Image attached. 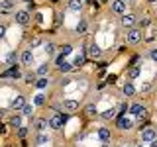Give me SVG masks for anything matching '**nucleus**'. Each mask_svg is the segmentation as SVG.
<instances>
[{"label": "nucleus", "mask_w": 157, "mask_h": 147, "mask_svg": "<svg viewBox=\"0 0 157 147\" xmlns=\"http://www.w3.org/2000/svg\"><path fill=\"white\" fill-rule=\"evenodd\" d=\"M126 41L130 43V45H136V43H140V41H141V32H140V29H136V28L128 29V33H126Z\"/></svg>", "instance_id": "obj_1"}, {"label": "nucleus", "mask_w": 157, "mask_h": 147, "mask_svg": "<svg viewBox=\"0 0 157 147\" xmlns=\"http://www.w3.org/2000/svg\"><path fill=\"white\" fill-rule=\"evenodd\" d=\"M47 122H49V127H53V130H59V127H61V126L67 122V116H65V114H55V116L49 118Z\"/></svg>", "instance_id": "obj_2"}, {"label": "nucleus", "mask_w": 157, "mask_h": 147, "mask_svg": "<svg viewBox=\"0 0 157 147\" xmlns=\"http://www.w3.org/2000/svg\"><path fill=\"white\" fill-rule=\"evenodd\" d=\"M110 8H112L114 14H118V16H124L126 14V0H112Z\"/></svg>", "instance_id": "obj_3"}, {"label": "nucleus", "mask_w": 157, "mask_h": 147, "mask_svg": "<svg viewBox=\"0 0 157 147\" xmlns=\"http://www.w3.org/2000/svg\"><path fill=\"white\" fill-rule=\"evenodd\" d=\"M20 77H22V71H20V67H18V65L8 67L6 71L2 73V78H20Z\"/></svg>", "instance_id": "obj_4"}, {"label": "nucleus", "mask_w": 157, "mask_h": 147, "mask_svg": "<svg viewBox=\"0 0 157 147\" xmlns=\"http://www.w3.org/2000/svg\"><path fill=\"white\" fill-rule=\"evenodd\" d=\"M157 139V130L153 127H145L144 131H141V141H147V143H151V141Z\"/></svg>", "instance_id": "obj_5"}, {"label": "nucleus", "mask_w": 157, "mask_h": 147, "mask_svg": "<svg viewBox=\"0 0 157 147\" xmlns=\"http://www.w3.org/2000/svg\"><path fill=\"white\" fill-rule=\"evenodd\" d=\"M14 18H16V22L20 24V26L29 24V12H26V10H18V12L14 14Z\"/></svg>", "instance_id": "obj_6"}, {"label": "nucleus", "mask_w": 157, "mask_h": 147, "mask_svg": "<svg viewBox=\"0 0 157 147\" xmlns=\"http://www.w3.org/2000/svg\"><path fill=\"white\" fill-rule=\"evenodd\" d=\"M130 114H132V116H137V118H144L147 112H145V106H141L140 102H136V104L130 106Z\"/></svg>", "instance_id": "obj_7"}, {"label": "nucleus", "mask_w": 157, "mask_h": 147, "mask_svg": "<svg viewBox=\"0 0 157 147\" xmlns=\"http://www.w3.org/2000/svg\"><path fill=\"white\" fill-rule=\"evenodd\" d=\"M26 104H28V102H26V96L18 94L12 102H10V108H12V110H22V108L26 106Z\"/></svg>", "instance_id": "obj_8"}, {"label": "nucleus", "mask_w": 157, "mask_h": 147, "mask_svg": "<svg viewBox=\"0 0 157 147\" xmlns=\"http://www.w3.org/2000/svg\"><path fill=\"white\" fill-rule=\"evenodd\" d=\"M136 22H137V20H136L134 14H124V16H122V26L128 28V29L134 28V26H136Z\"/></svg>", "instance_id": "obj_9"}, {"label": "nucleus", "mask_w": 157, "mask_h": 147, "mask_svg": "<svg viewBox=\"0 0 157 147\" xmlns=\"http://www.w3.org/2000/svg\"><path fill=\"white\" fill-rule=\"evenodd\" d=\"M20 57H22V65L24 67H29L33 63V55H32V49H26V51L20 53Z\"/></svg>", "instance_id": "obj_10"}, {"label": "nucleus", "mask_w": 157, "mask_h": 147, "mask_svg": "<svg viewBox=\"0 0 157 147\" xmlns=\"http://www.w3.org/2000/svg\"><path fill=\"white\" fill-rule=\"evenodd\" d=\"M86 55L90 57V59H98V57L102 55V51H100V47H98L96 43H90L88 49H86Z\"/></svg>", "instance_id": "obj_11"}, {"label": "nucleus", "mask_w": 157, "mask_h": 147, "mask_svg": "<svg viewBox=\"0 0 157 147\" xmlns=\"http://www.w3.org/2000/svg\"><path fill=\"white\" fill-rule=\"evenodd\" d=\"M69 10L71 12H81L82 8H85V0H69Z\"/></svg>", "instance_id": "obj_12"}, {"label": "nucleus", "mask_w": 157, "mask_h": 147, "mask_svg": "<svg viewBox=\"0 0 157 147\" xmlns=\"http://www.w3.org/2000/svg\"><path fill=\"white\" fill-rule=\"evenodd\" d=\"M32 126H33V130H36V131H43V130L49 126V122L45 120V118H36Z\"/></svg>", "instance_id": "obj_13"}, {"label": "nucleus", "mask_w": 157, "mask_h": 147, "mask_svg": "<svg viewBox=\"0 0 157 147\" xmlns=\"http://www.w3.org/2000/svg\"><path fill=\"white\" fill-rule=\"evenodd\" d=\"M63 108L67 112H75V110H78V102L73 100V98H67V100H63Z\"/></svg>", "instance_id": "obj_14"}, {"label": "nucleus", "mask_w": 157, "mask_h": 147, "mask_svg": "<svg viewBox=\"0 0 157 147\" xmlns=\"http://www.w3.org/2000/svg\"><path fill=\"white\" fill-rule=\"evenodd\" d=\"M116 124H118V127H120V130H130V127H132V122L128 120L126 116H118Z\"/></svg>", "instance_id": "obj_15"}, {"label": "nucleus", "mask_w": 157, "mask_h": 147, "mask_svg": "<svg viewBox=\"0 0 157 147\" xmlns=\"http://www.w3.org/2000/svg\"><path fill=\"white\" fill-rule=\"evenodd\" d=\"M140 75H141V67L140 65H132L130 69H128V77L130 78H137Z\"/></svg>", "instance_id": "obj_16"}, {"label": "nucleus", "mask_w": 157, "mask_h": 147, "mask_svg": "<svg viewBox=\"0 0 157 147\" xmlns=\"http://www.w3.org/2000/svg\"><path fill=\"white\" fill-rule=\"evenodd\" d=\"M122 92H124L126 96H134L136 94V86L132 85V82H126V85L122 86Z\"/></svg>", "instance_id": "obj_17"}, {"label": "nucleus", "mask_w": 157, "mask_h": 147, "mask_svg": "<svg viewBox=\"0 0 157 147\" xmlns=\"http://www.w3.org/2000/svg\"><path fill=\"white\" fill-rule=\"evenodd\" d=\"M85 61H86V53H78V55L75 57V61H73V65H75V67H82Z\"/></svg>", "instance_id": "obj_18"}, {"label": "nucleus", "mask_w": 157, "mask_h": 147, "mask_svg": "<svg viewBox=\"0 0 157 147\" xmlns=\"http://www.w3.org/2000/svg\"><path fill=\"white\" fill-rule=\"evenodd\" d=\"M98 137H100V141H108L110 139V130L108 127H100L98 130Z\"/></svg>", "instance_id": "obj_19"}, {"label": "nucleus", "mask_w": 157, "mask_h": 147, "mask_svg": "<svg viewBox=\"0 0 157 147\" xmlns=\"http://www.w3.org/2000/svg\"><path fill=\"white\" fill-rule=\"evenodd\" d=\"M12 6H14L12 0H0V10H2V12H10Z\"/></svg>", "instance_id": "obj_20"}, {"label": "nucleus", "mask_w": 157, "mask_h": 147, "mask_svg": "<svg viewBox=\"0 0 157 147\" xmlns=\"http://www.w3.org/2000/svg\"><path fill=\"white\" fill-rule=\"evenodd\" d=\"M100 118H102V120H112V118H116V108H110V110L102 112Z\"/></svg>", "instance_id": "obj_21"}, {"label": "nucleus", "mask_w": 157, "mask_h": 147, "mask_svg": "<svg viewBox=\"0 0 157 147\" xmlns=\"http://www.w3.org/2000/svg\"><path fill=\"white\" fill-rule=\"evenodd\" d=\"M10 126H12V127H16V130H18V127H22V116H12V118H10Z\"/></svg>", "instance_id": "obj_22"}, {"label": "nucleus", "mask_w": 157, "mask_h": 147, "mask_svg": "<svg viewBox=\"0 0 157 147\" xmlns=\"http://www.w3.org/2000/svg\"><path fill=\"white\" fill-rule=\"evenodd\" d=\"M86 29H88V24H86V20H81V22H78V24H77V28H75V32H77V33H85V32H86Z\"/></svg>", "instance_id": "obj_23"}, {"label": "nucleus", "mask_w": 157, "mask_h": 147, "mask_svg": "<svg viewBox=\"0 0 157 147\" xmlns=\"http://www.w3.org/2000/svg\"><path fill=\"white\" fill-rule=\"evenodd\" d=\"M85 116H88V118L96 116V106L94 104H86L85 106Z\"/></svg>", "instance_id": "obj_24"}, {"label": "nucleus", "mask_w": 157, "mask_h": 147, "mask_svg": "<svg viewBox=\"0 0 157 147\" xmlns=\"http://www.w3.org/2000/svg\"><path fill=\"white\" fill-rule=\"evenodd\" d=\"M47 85H49V78L47 77H39L37 81H36V86L37 88H47Z\"/></svg>", "instance_id": "obj_25"}, {"label": "nucleus", "mask_w": 157, "mask_h": 147, "mask_svg": "<svg viewBox=\"0 0 157 147\" xmlns=\"http://www.w3.org/2000/svg\"><path fill=\"white\" fill-rule=\"evenodd\" d=\"M73 69H75V65H71V63H63V65L59 67V71H61V73H65V75H69V73H71Z\"/></svg>", "instance_id": "obj_26"}, {"label": "nucleus", "mask_w": 157, "mask_h": 147, "mask_svg": "<svg viewBox=\"0 0 157 147\" xmlns=\"http://www.w3.org/2000/svg\"><path fill=\"white\" fill-rule=\"evenodd\" d=\"M16 59H18V53H16V51H12V53H8V57H6V63H8L10 67H12L14 63H16Z\"/></svg>", "instance_id": "obj_27"}, {"label": "nucleus", "mask_w": 157, "mask_h": 147, "mask_svg": "<svg viewBox=\"0 0 157 147\" xmlns=\"http://www.w3.org/2000/svg\"><path fill=\"white\" fill-rule=\"evenodd\" d=\"M45 100H47V98L43 96V94H37L36 98H33V104H36V106H43V104H45Z\"/></svg>", "instance_id": "obj_28"}, {"label": "nucleus", "mask_w": 157, "mask_h": 147, "mask_svg": "<svg viewBox=\"0 0 157 147\" xmlns=\"http://www.w3.org/2000/svg\"><path fill=\"white\" fill-rule=\"evenodd\" d=\"M47 141H49V137H47L45 134H41V131H39V135H37L36 143H37V145H43V143H47Z\"/></svg>", "instance_id": "obj_29"}, {"label": "nucleus", "mask_w": 157, "mask_h": 147, "mask_svg": "<svg viewBox=\"0 0 157 147\" xmlns=\"http://www.w3.org/2000/svg\"><path fill=\"white\" fill-rule=\"evenodd\" d=\"M22 114H24V116H29V118H32V114H33V106H32V104H26V106L22 108Z\"/></svg>", "instance_id": "obj_30"}, {"label": "nucleus", "mask_w": 157, "mask_h": 147, "mask_svg": "<svg viewBox=\"0 0 157 147\" xmlns=\"http://www.w3.org/2000/svg\"><path fill=\"white\" fill-rule=\"evenodd\" d=\"M47 71H49V65H39V69H37V77H45Z\"/></svg>", "instance_id": "obj_31"}, {"label": "nucleus", "mask_w": 157, "mask_h": 147, "mask_svg": "<svg viewBox=\"0 0 157 147\" xmlns=\"http://www.w3.org/2000/svg\"><path fill=\"white\" fill-rule=\"evenodd\" d=\"M41 43H43V41H41V37H33V39H29V47H32V49H33V47H39Z\"/></svg>", "instance_id": "obj_32"}, {"label": "nucleus", "mask_w": 157, "mask_h": 147, "mask_svg": "<svg viewBox=\"0 0 157 147\" xmlns=\"http://www.w3.org/2000/svg\"><path fill=\"white\" fill-rule=\"evenodd\" d=\"M71 51H73V45H69V43H65V45L61 47V53H63V55H65V57H67V55H69V53H71Z\"/></svg>", "instance_id": "obj_33"}, {"label": "nucleus", "mask_w": 157, "mask_h": 147, "mask_svg": "<svg viewBox=\"0 0 157 147\" xmlns=\"http://www.w3.org/2000/svg\"><path fill=\"white\" fill-rule=\"evenodd\" d=\"M45 53L51 57L53 53H55V45H53V43H47V45H45Z\"/></svg>", "instance_id": "obj_34"}, {"label": "nucleus", "mask_w": 157, "mask_h": 147, "mask_svg": "<svg viewBox=\"0 0 157 147\" xmlns=\"http://www.w3.org/2000/svg\"><path fill=\"white\" fill-rule=\"evenodd\" d=\"M26 135H28V127H18V137H22V139H24Z\"/></svg>", "instance_id": "obj_35"}, {"label": "nucleus", "mask_w": 157, "mask_h": 147, "mask_svg": "<svg viewBox=\"0 0 157 147\" xmlns=\"http://www.w3.org/2000/svg\"><path fill=\"white\" fill-rule=\"evenodd\" d=\"M26 81H28V82H33V85H36V75H33V73H28V75H26Z\"/></svg>", "instance_id": "obj_36"}, {"label": "nucleus", "mask_w": 157, "mask_h": 147, "mask_svg": "<svg viewBox=\"0 0 157 147\" xmlns=\"http://www.w3.org/2000/svg\"><path fill=\"white\" fill-rule=\"evenodd\" d=\"M149 57H151V61H155V63H157V47L149 51Z\"/></svg>", "instance_id": "obj_37"}, {"label": "nucleus", "mask_w": 157, "mask_h": 147, "mask_svg": "<svg viewBox=\"0 0 157 147\" xmlns=\"http://www.w3.org/2000/svg\"><path fill=\"white\" fill-rule=\"evenodd\" d=\"M149 88H151V85H149V82H144V85H141V90H144V92H147Z\"/></svg>", "instance_id": "obj_38"}, {"label": "nucleus", "mask_w": 157, "mask_h": 147, "mask_svg": "<svg viewBox=\"0 0 157 147\" xmlns=\"http://www.w3.org/2000/svg\"><path fill=\"white\" fill-rule=\"evenodd\" d=\"M4 33H6V28H4V26H0V39L4 37Z\"/></svg>", "instance_id": "obj_39"}, {"label": "nucleus", "mask_w": 157, "mask_h": 147, "mask_svg": "<svg viewBox=\"0 0 157 147\" xmlns=\"http://www.w3.org/2000/svg\"><path fill=\"white\" fill-rule=\"evenodd\" d=\"M4 116H6V110H4V108H0V120H2Z\"/></svg>", "instance_id": "obj_40"}, {"label": "nucleus", "mask_w": 157, "mask_h": 147, "mask_svg": "<svg viewBox=\"0 0 157 147\" xmlns=\"http://www.w3.org/2000/svg\"><path fill=\"white\" fill-rule=\"evenodd\" d=\"M151 147H157V139H155V141H151Z\"/></svg>", "instance_id": "obj_41"}, {"label": "nucleus", "mask_w": 157, "mask_h": 147, "mask_svg": "<svg viewBox=\"0 0 157 147\" xmlns=\"http://www.w3.org/2000/svg\"><path fill=\"white\" fill-rule=\"evenodd\" d=\"M0 134H4V126H0Z\"/></svg>", "instance_id": "obj_42"}, {"label": "nucleus", "mask_w": 157, "mask_h": 147, "mask_svg": "<svg viewBox=\"0 0 157 147\" xmlns=\"http://www.w3.org/2000/svg\"><path fill=\"white\" fill-rule=\"evenodd\" d=\"M147 2H157V0H147Z\"/></svg>", "instance_id": "obj_43"}, {"label": "nucleus", "mask_w": 157, "mask_h": 147, "mask_svg": "<svg viewBox=\"0 0 157 147\" xmlns=\"http://www.w3.org/2000/svg\"><path fill=\"white\" fill-rule=\"evenodd\" d=\"M126 2H134V0H126Z\"/></svg>", "instance_id": "obj_44"}, {"label": "nucleus", "mask_w": 157, "mask_h": 147, "mask_svg": "<svg viewBox=\"0 0 157 147\" xmlns=\"http://www.w3.org/2000/svg\"><path fill=\"white\" fill-rule=\"evenodd\" d=\"M85 2H92V0H85Z\"/></svg>", "instance_id": "obj_45"}, {"label": "nucleus", "mask_w": 157, "mask_h": 147, "mask_svg": "<svg viewBox=\"0 0 157 147\" xmlns=\"http://www.w3.org/2000/svg\"><path fill=\"white\" fill-rule=\"evenodd\" d=\"M100 2H104V0H100Z\"/></svg>", "instance_id": "obj_46"}]
</instances>
